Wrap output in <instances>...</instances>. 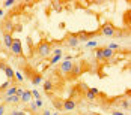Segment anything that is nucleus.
Masks as SVG:
<instances>
[{
    "mask_svg": "<svg viewBox=\"0 0 131 115\" xmlns=\"http://www.w3.org/2000/svg\"><path fill=\"white\" fill-rule=\"evenodd\" d=\"M36 54L39 57H48L51 54V43L48 40H41L36 46Z\"/></svg>",
    "mask_w": 131,
    "mask_h": 115,
    "instance_id": "nucleus-1",
    "label": "nucleus"
},
{
    "mask_svg": "<svg viewBox=\"0 0 131 115\" xmlns=\"http://www.w3.org/2000/svg\"><path fill=\"white\" fill-rule=\"evenodd\" d=\"M100 35H104V36H107V38L116 36V27L113 26L110 21H107L104 26L101 27V31H100Z\"/></svg>",
    "mask_w": 131,
    "mask_h": 115,
    "instance_id": "nucleus-2",
    "label": "nucleus"
},
{
    "mask_svg": "<svg viewBox=\"0 0 131 115\" xmlns=\"http://www.w3.org/2000/svg\"><path fill=\"white\" fill-rule=\"evenodd\" d=\"M11 54L15 57H23V46H21V40L20 39H14L12 46H11Z\"/></svg>",
    "mask_w": 131,
    "mask_h": 115,
    "instance_id": "nucleus-3",
    "label": "nucleus"
},
{
    "mask_svg": "<svg viewBox=\"0 0 131 115\" xmlns=\"http://www.w3.org/2000/svg\"><path fill=\"white\" fill-rule=\"evenodd\" d=\"M80 43L79 38H77V35H74V33H68L66 35V45L68 46H71V48H74V46H77Z\"/></svg>",
    "mask_w": 131,
    "mask_h": 115,
    "instance_id": "nucleus-4",
    "label": "nucleus"
},
{
    "mask_svg": "<svg viewBox=\"0 0 131 115\" xmlns=\"http://www.w3.org/2000/svg\"><path fill=\"white\" fill-rule=\"evenodd\" d=\"M2 30H3V35H11L14 31V23L9 20H5L2 23Z\"/></svg>",
    "mask_w": 131,
    "mask_h": 115,
    "instance_id": "nucleus-5",
    "label": "nucleus"
},
{
    "mask_svg": "<svg viewBox=\"0 0 131 115\" xmlns=\"http://www.w3.org/2000/svg\"><path fill=\"white\" fill-rule=\"evenodd\" d=\"M81 72H83L81 64H72V69H71V73H69V78H68V79H75V78H79L80 75H81Z\"/></svg>",
    "mask_w": 131,
    "mask_h": 115,
    "instance_id": "nucleus-6",
    "label": "nucleus"
},
{
    "mask_svg": "<svg viewBox=\"0 0 131 115\" xmlns=\"http://www.w3.org/2000/svg\"><path fill=\"white\" fill-rule=\"evenodd\" d=\"M71 69H72V63H71V60H65L63 63L60 64V72L65 73L66 76L71 73Z\"/></svg>",
    "mask_w": 131,
    "mask_h": 115,
    "instance_id": "nucleus-7",
    "label": "nucleus"
},
{
    "mask_svg": "<svg viewBox=\"0 0 131 115\" xmlns=\"http://www.w3.org/2000/svg\"><path fill=\"white\" fill-rule=\"evenodd\" d=\"M62 106H63L65 111H72V109H75L77 103L74 102V99H66V100L62 102Z\"/></svg>",
    "mask_w": 131,
    "mask_h": 115,
    "instance_id": "nucleus-8",
    "label": "nucleus"
},
{
    "mask_svg": "<svg viewBox=\"0 0 131 115\" xmlns=\"http://www.w3.org/2000/svg\"><path fill=\"white\" fill-rule=\"evenodd\" d=\"M30 99H32V91H30V90H27V91H24V93L21 94L20 102H21V103H29V102H30Z\"/></svg>",
    "mask_w": 131,
    "mask_h": 115,
    "instance_id": "nucleus-9",
    "label": "nucleus"
},
{
    "mask_svg": "<svg viewBox=\"0 0 131 115\" xmlns=\"http://www.w3.org/2000/svg\"><path fill=\"white\" fill-rule=\"evenodd\" d=\"M53 90H54V84H53V81L51 79H47V81L44 82V91L48 93V94H51Z\"/></svg>",
    "mask_w": 131,
    "mask_h": 115,
    "instance_id": "nucleus-10",
    "label": "nucleus"
},
{
    "mask_svg": "<svg viewBox=\"0 0 131 115\" xmlns=\"http://www.w3.org/2000/svg\"><path fill=\"white\" fill-rule=\"evenodd\" d=\"M12 35H3V43H5V46L8 48V50H11V46H12Z\"/></svg>",
    "mask_w": 131,
    "mask_h": 115,
    "instance_id": "nucleus-11",
    "label": "nucleus"
},
{
    "mask_svg": "<svg viewBox=\"0 0 131 115\" xmlns=\"http://www.w3.org/2000/svg\"><path fill=\"white\" fill-rule=\"evenodd\" d=\"M30 79H32L33 85H38V84L42 82V75L41 73H30Z\"/></svg>",
    "mask_w": 131,
    "mask_h": 115,
    "instance_id": "nucleus-12",
    "label": "nucleus"
},
{
    "mask_svg": "<svg viewBox=\"0 0 131 115\" xmlns=\"http://www.w3.org/2000/svg\"><path fill=\"white\" fill-rule=\"evenodd\" d=\"M115 55V52L112 51V50H108L107 46H104L103 48V57H104V60H108V58H112Z\"/></svg>",
    "mask_w": 131,
    "mask_h": 115,
    "instance_id": "nucleus-13",
    "label": "nucleus"
},
{
    "mask_svg": "<svg viewBox=\"0 0 131 115\" xmlns=\"http://www.w3.org/2000/svg\"><path fill=\"white\" fill-rule=\"evenodd\" d=\"M3 70H5V73H6V76H8V81H12V79H14V73H15V72L11 69V66H8V64H6V67H5Z\"/></svg>",
    "mask_w": 131,
    "mask_h": 115,
    "instance_id": "nucleus-14",
    "label": "nucleus"
},
{
    "mask_svg": "<svg viewBox=\"0 0 131 115\" xmlns=\"http://www.w3.org/2000/svg\"><path fill=\"white\" fill-rule=\"evenodd\" d=\"M20 102V97L15 94V96H9V97H5V103H18Z\"/></svg>",
    "mask_w": 131,
    "mask_h": 115,
    "instance_id": "nucleus-15",
    "label": "nucleus"
},
{
    "mask_svg": "<svg viewBox=\"0 0 131 115\" xmlns=\"http://www.w3.org/2000/svg\"><path fill=\"white\" fill-rule=\"evenodd\" d=\"M17 88H18V87H15V85H12L11 88H8V90H6V93H5V97H9V96H15V94H17Z\"/></svg>",
    "mask_w": 131,
    "mask_h": 115,
    "instance_id": "nucleus-16",
    "label": "nucleus"
},
{
    "mask_svg": "<svg viewBox=\"0 0 131 115\" xmlns=\"http://www.w3.org/2000/svg\"><path fill=\"white\" fill-rule=\"evenodd\" d=\"M103 48H104V46H101V48H96V50H95V57H96V60H98V61L104 60V57H103Z\"/></svg>",
    "mask_w": 131,
    "mask_h": 115,
    "instance_id": "nucleus-17",
    "label": "nucleus"
},
{
    "mask_svg": "<svg viewBox=\"0 0 131 115\" xmlns=\"http://www.w3.org/2000/svg\"><path fill=\"white\" fill-rule=\"evenodd\" d=\"M86 99L93 102V100L96 99V94H93V93H92V90H91V88H88V90H86Z\"/></svg>",
    "mask_w": 131,
    "mask_h": 115,
    "instance_id": "nucleus-18",
    "label": "nucleus"
},
{
    "mask_svg": "<svg viewBox=\"0 0 131 115\" xmlns=\"http://www.w3.org/2000/svg\"><path fill=\"white\" fill-rule=\"evenodd\" d=\"M11 87H12V85H11V81H6V82H3V84L0 85V93H2V91H5L6 88H11Z\"/></svg>",
    "mask_w": 131,
    "mask_h": 115,
    "instance_id": "nucleus-19",
    "label": "nucleus"
},
{
    "mask_svg": "<svg viewBox=\"0 0 131 115\" xmlns=\"http://www.w3.org/2000/svg\"><path fill=\"white\" fill-rule=\"evenodd\" d=\"M53 106H54V108H57V109H63L62 102H60L59 99H54V100H53Z\"/></svg>",
    "mask_w": 131,
    "mask_h": 115,
    "instance_id": "nucleus-20",
    "label": "nucleus"
},
{
    "mask_svg": "<svg viewBox=\"0 0 131 115\" xmlns=\"http://www.w3.org/2000/svg\"><path fill=\"white\" fill-rule=\"evenodd\" d=\"M121 106H122L124 109H130V99H124V100L121 102Z\"/></svg>",
    "mask_w": 131,
    "mask_h": 115,
    "instance_id": "nucleus-21",
    "label": "nucleus"
},
{
    "mask_svg": "<svg viewBox=\"0 0 131 115\" xmlns=\"http://www.w3.org/2000/svg\"><path fill=\"white\" fill-rule=\"evenodd\" d=\"M14 79H15V81H20V82H21V81L24 79V76H23V75H21L20 72H17V73H14Z\"/></svg>",
    "mask_w": 131,
    "mask_h": 115,
    "instance_id": "nucleus-22",
    "label": "nucleus"
},
{
    "mask_svg": "<svg viewBox=\"0 0 131 115\" xmlns=\"http://www.w3.org/2000/svg\"><path fill=\"white\" fill-rule=\"evenodd\" d=\"M60 57H62V55H54L51 60H50V64H56L59 60H60Z\"/></svg>",
    "mask_w": 131,
    "mask_h": 115,
    "instance_id": "nucleus-23",
    "label": "nucleus"
},
{
    "mask_svg": "<svg viewBox=\"0 0 131 115\" xmlns=\"http://www.w3.org/2000/svg\"><path fill=\"white\" fill-rule=\"evenodd\" d=\"M107 48H108V50H112V51H113V50H119V45H118V43H110V45H108V46H107Z\"/></svg>",
    "mask_w": 131,
    "mask_h": 115,
    "instance_id": "nucleus-24",
    "label": "nucleus"
},
{
    "mask_svg": "<svg viewBox=\"0 0 131 115\" xmlns=\"http://www.w3.org/2000/svg\"><path fill=\"white\" fill-rule=\"evenodd\" d=\"M15 2L14 0H6V2H3V6H11V5H14Z\"/></svg>",
    "mask_w": 131,
    "mask_h": 115,
    "instance_id": "nucleus-25",
    "label": "nucleus"
},
{
    "mask_svg": "<svg viewBox=\"0 0 131 115\" xmlns=\"http://www.w3.org/2000/svg\"><path fill=\"white\" fill-rule=\"evenodd\" d=\"M23 93H24V91H23L21 88H17V96H18V97H21V94H23Z\"/></svg>",
    "mask_w": 131,
    "mask_h": 115,
    "instance_id": "nucleus-26",
    "label": "nucleus"
},
{
    "mask_svg": "<svg viewBox=\"0 0 131 115\" xmlns=\"http://www.w3.org/2000/svg\"><path fill=\"white\" fill-rule=\"evenodd\" d=\"M35 105H36V106H42V100H41V99H36V100H35Z\"/></svg>",
    "mask_w": 131,
    "mask_h": 115,
    "instance_id": "nucleus-27",
    "label": "nucleus"
},
{
    "mask_svg": "<svg viewBox=\"0 0 131 115\" xmlns=\"http://www.w3.org/2000/svg\"><path fill=\"white\" fill-rule=\"evenodd\" d=\"M12 115H26L24 112H21V111H14Z\"/></svg>",
    "mask_w": 131,
    "mask_h": 115,
    "instance_id": "nucleus-28",
    "label": "nucleus"
},
{
    "mask_svg": "<svg viewBox=\"0 0 131 115\" xmlns=\"http://www.w3.org/2000/svg\"><path fill=\"white\" fill-rule=\"evenodd\" d=\"M32 94H33V96H35L36 99H39V97H41V94L38 93V91H32Z\"/></svg>",
    "mask_w": 131,
    "mask_h": 115,
    "instance_id": "nucleus-29",
    "label": "nucleus"
},
{
    "mask_svg": "<svg viewBox=\"0 0 131 115\" xmlns=\"http://www.w3.org/2000/svg\"><path fill=\"white\" fill-rule=\"evenodd\" d=\"M5 108H6L5 105H0V115H3V112H5Z\"/></svg>",
    "mask_w": 131,
    "mask_h": 115,
    "instance_id": "nucleus-30",
    "label": "nucleus"
},
{
    "mask_svg": "<svg viewBox=\"0 0 131 115\" xmlns=\"http://www.w3.org/2000/svg\"><path fill=\"white\" fill-rule=\"evenodd\" d=\"M5 67H6V63L3 60H0V69H5Z\"/></svg>",
    "mask_w": 131,
    "mask_h": 115,
    "instance_id": "nucleus-31",
    "label": "nucleus"
},
{
    "mask_svg": "<svg viewBox=\"0 0 131 115\" xmlns=\"http://www.w3.org/2000/svg\"><path fill=\"white\" fill-rule=\"evenodd\" d=\"M30 109H32V111H36V105H35L33 102H32V105H30Z\"/></svg>",
    "mask_w": 131,
    "mask_h": 115,
    "instance_id": "nucleus-32",
    "label": "nucleus"
},
{
    "mask_svg": "<svg viewBox=\"0 0 131 115\" xmlns=\"http://www.w3.org/2000/svg\"><path fill=\"white\" fill-rule=\"evenodd\" d=\"M88 45H89V46H95L96 43H95V42H88Z\"/></svg>",
    "mask_w": 131,
    "mask_h": 115,
    "instance_id": "nucleus-33",
    "label": "nucleus"
},
{
    "mask_svg": "<svg viewBox=\"0 0 131 115\" xmlns=\"http://www.w3.org/2000/svg\"><path fill=\"white\" fill-rule=\"evenodd\" d=\"M44 115H50V112L48 111H44Z\"/></svg>",
    "mask_w": 131,
    "mask_h": 115,
    "instance_id": "nucleus-34",
    "label": "nucleus"
},
{
    "mask_svg": "<svg viewBox=\"0 0 131 115\" xmlns=\"http://www.w3.org/2000/svg\"><path fill=\"white\" fill-rule=\"evenodd\" d=\"M2 13H3V11H2V9H0V15H2Z\"/></svg>",
    "mask_w": 131,
    "mask_h": 115,
    "instance_id": "nucleus-35",
    "label": "nucleus"
},
{
    "mask_svg": "<svg viewBox=\"0 0 131 115\" xmlns=\"http://www.w3.org/2000/svg\"><path fill=\"white\" fill-rule=\"evenodd\" d=\"M0 50H2V45H0Z\"/></svg>",
    "mask_w": 131,
    "mask_h": 115,
    "instance_id": "nucleus-36",
    "label": "nucleus"
},
{
    "mask_svg": "<svg viewBox=\"0 0 131 115\" xmlns=\"http://www.w3.org/2000/svg\"><path fill=\"white\" fill-rule=\"evenodd\" d=\"M0 100H2V97H0Z\"/></svg>",
    "mask_w": 131,
    "mask_h": 115,
    "instance_id": "nucleus-37",
    "label": "nucleus"
}]
</instances>
